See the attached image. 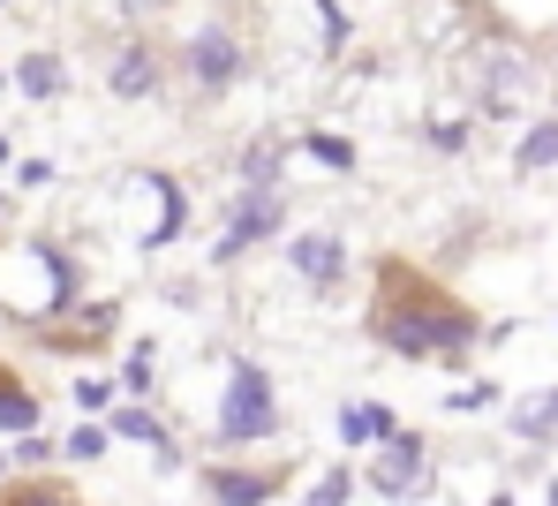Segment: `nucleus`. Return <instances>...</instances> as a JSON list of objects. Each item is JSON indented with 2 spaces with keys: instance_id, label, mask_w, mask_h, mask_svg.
I'll return each instance as SVG.
<instances>
[{
  "instance_id": "f257e3e1",
  "label": "nucleus",
  "mask_w": 558,
  "mask_h": 506,
  "mask_svg": "<svg viewBox=\"0 0 558 506\" xmlns=\"http://www.w3.org/2000/svg\"><path fill=\"white\" fill-rule=\"evenodd\" d=\"M371 333L392 356H408V363H430V356L461 363L468 348H475V317L453 310V303H430V296H392V303H377Z\"/></svg>"
},
{
  "instance_id": "f03ea898",
  "label": "nucleus",
  "mask_w": 558,
  "mask_h": 506,
  "mask_svg": "<svg viewBox=\"0 0 558 506\" xmlns=\"http://www.w3.org/2000/svg\"><path fill=\"white\" fill-rule=\"evenodd\" d=\"M0 303L15 310V317H53V310H69V303H76V273H69V257L46 250V242H23V250L0 265Z\"/></svg>"
},
{
  "instance_id": "7ed1b4c3",
  "label": "nucleus",
  "mask_w": 558,
  "mask_h": 506,
  "mask_svg": "<svg viewBox=\"0 0 558 506\" xmlns=\"http://www.w3.org/2000/svg\"><path fill=\"white\" fill-rule=\"evenodd\" d=\"M279 431V408H272V378L265 371H234L227 401H219V438H272Z\"/></svg>"
},
{
  "instance_id": "20e7f679",
  "label": "nucleus",
  "mask_w": 558,
  "mask_h": 506,
  "mask_svg": "<svg viewBox=\"0 0 558 506\" xmlns=\"http://www.w3.org/2000/svg\"><path fill=\"white\" fill-rule=\"evenodd\" d=\"M423 461H430V446H423L415 431H385L377 454H371V492H385V499H415V492H430Z\"/></svg>"
},
{
  "instance_id": "39448f33",
  "label": "nucleus",
  "mask_w": 558,
  "mask_h": 506,
  "mask_svg": "<svg viewBox=\"0 0 558 506\" xmlns=\"http://www.w3.org/2000/svg\"><path fill=\"white\" fill-rule=\"evenodd\" d=\"M189 76H196L204 92L234 84V76H242V46H234V31H204V38L189 46Z\"/></svg>"
},
{
  "instance_id": "423d86ee",
  "label": "nucleus",
  "mask_w": 558,
  "mask_h": 506,
  "mask_svg": "<svg viewBox=\"0 0 558 506\" xmlns=\"http://www.w3.org/2000/svg\"><path fill=\"white\" fill-rule=\"evenodd\" d=\"M287 257H294V273H302L310 288H332V280L348 273V257H340V242H332L325 227H317V234H294V242H287Z\"/></svg>"
},
{
  "instance_id": "0eeeda50",
  "label": "nucleus",
  "mask_w": 558,
  "mask_h": 506,
  "mask_svg": "<svg viewBox=\"0 0 558 506\" xmlns=\"http://www.w3.org/2000/svg\"><path fill=\"white\" fill-rule=\"evenodd\" d=\"M272 227H279V190H272V182H257V197H250L242 212H234V234L219 242V257H234L242 242H265Z\"/></svg>"
},
{
  "instance_id": "6e6552de",
  "label": "nucleus",
  "mask_w": 558,
  "mask_h": 506,
  "mask_svg": "<svg viewBox=\"0 0 558 506\" xmlns=\"http://www.w3.org/2000/svg\"><path fill=\"white\" fill-rule=\"evenodd\" d=\"M106 84H113V99H151V92H159V61H151L144 46H129V53L106 69Z\"/></svg>"
},
{
  "instance_id": "1a4fd4ad",
  "label": "nucleus",
  "mask_w": 558,
  "mask_h": 506,
  "mask_svg": "<svg viewBox=\"0 0 558 506\" xmlns=\"http://www.w3.org/2000/svg\"><path fill=\"white\" fill-rule=\"evenodd\" d=\"M385 431H400L392 408H377V401H348L340 408V438H348V446H377Z\"/></svg>"
},
{
  "instance_id": "9d476101",
  "label": "nucleus",
  "mask_w": 558,
  "mask_h": 506,
  "mask_svg": "<svg viewBox=\"0 0 558 506\" xmlns=\"http://www.w3.org/2000/svg\"><path fill=\"white\" fill-rule=\"evenodd\" d=\"M204 492L242 506V499H272L279 484H272V477H242V469H204Z\"/></svg>"
},
{
  "instance_id": "9b49d317",
  "label": "nucleus",
  "mask_w": 558,
  "mask_h": 506,
  "mask_svg": "<svg viewBox=\"0 0 558 506\" xmlns=\"http://www.w3.org/2000/svg\"><path fill=\"white\" fill-rule=\"evenodd\" d=\"M513 167H521V174H544V167H558V121H536V129L521 136Z\"/></svg>"
},
{
  "instance_id": "f8f14e48",
  "label": "nucleus",
  "mask_w": 558,
  "mask_h": 506,
  "mask_svg": "<svg viewBox=\"0 0 558 506\" xmlns=\"http://www.w3.org/2000/svg\"><path fill=\"white\" fill-rule=\"evenodd\" d=\"M15 84H23L31 99H53V92H61L69 76H61V61H53V53H31V61L15 69Z\"/></svg>"
},
{
  "instance_id": "ddd939ff",
  "label": "nucleus",
  "mask_w": 558,
  "mask_h": 506,
  "mask_svg": "<svg viewBox=\"0 0 558 506\" xmlns=\"http://www.w3.org/2000/svg\"><path fill=\"white\" fill-rule=\"evenodd\" d=\"M106 438H144V446H167V431H159V415H151V408H113Z\"/></svg>"
},
{
  "instance_id": "4468645a",
  "label": "nucleus",
  "mask_w": 558,
  "mask_h": 506,
  "mask_svg": "<svg viewBox=\"0 0 558 506\" xmlns=\"http://www.w3.org/2000/svg\"><path fill=\"white\" fill-rule=\"evenodd\" d=\"M513 431H521V438H551V431H558V394L521 401V408H513Z\"/></svg>"
},
{
  "instance_id": "2eb2a0df",
  "label": "nucleus",
  "mask_w": 558,
  "mask_h": 506,
  "mask_svg": "<svg viewBox=\"0 0 558 506\" xmlns=\"http://www.w3.org/2000/svg\"><path fill=\"white\" fill-rule=\"evenodd\" d=\"M0 431H38V401L23 386H0Z\"/></svg>"
},
{
  "instance_id": "dca6fc26",
  "label": "nucleus",
  "mask_w": 558,
  "mask_h": 506,
  "mask_svg": "<svg viewBox=\"0 0 558 506\" xmlns=\"http://www.w3.org/2000/svg\"><path fill=\"white\" fill-rule=\"evenodd\" d=\"M310 159H325L332 174H348V167H355V144H348V136H325V129H310Z\"/></svg>"
},
{
  "instance_id": "f3484780",
  "label": "nucleus",
  "mask_w": 558,
  "mask_h": 506,
  "mask_svg": "<svg viewBox=\"0 0 558 506\" xmlns=\"http://www.w3.org/2000/svg\"><path fill=\"white\" fill-rule=\"evenodd\" d=\"M98 454H106V431H98V423L69 431V461H98Z\"/></svg>"
},
{
  "instance_id": "a211bd4d",
  "label": "nucleus",
  "mask_w": 558,
  "mask_h": 506,
  "mask_svg": "<svg viewBox=\"0 0 558 506\" xmlns=\"http://www.w3.org/2000/svg\"><path fill=\"white\" fill-rule=\"evenodd\" d=\"M446 408H461V415H483V408H498V386H461Z\"/></svg>"
},
{
  "instance_id": "6ab92c4d",
  "label": "nucleus",
  "mask_w": 558,
  "mask_h": 506,
  "mask_svg": "<svg viewBox=\"0 0 558 506\" xmlns=\"http://www.w3.org/2000/svg\"><path fill=\"white\" fill-rule=\"evenodd\" d=\"M310 499H355V477H348V469H332V477H317V492H310Z\"/></svg>"
},
{
  "instance_id": "aec40b11",
  "label": "nucleus",
  "mask_w": 558,
  "mask_h": 506,
  "mask_svg": "<svg viewBox=\"0 0 558 506\" xmlns=\"http://www.w3.org/2000/svg\"><path fill=\"white\" fill-rule=\"evenodd\" d=\"M15 182H23V190H46V182H53V167H46V159H23V167H15Z\"/></svg>"
},
{
  "instance_id": "412c9836",
  "label": "nucleus",
  "mask_w": 558,
  "mask_h": 506,
  "mask_svg": "<svg viewBox=\"0 0 558 506\" xmlns=\"http://www.w3.org/2000/svg\"><path fill=\"white\" fill-rule=\"evenodd\" d=\"M76 401H84V408H106V401H113V386H106V378H84V386H76Z\"/></svg>"
},
{
  "instance_id": "4be33fe9",
  "label": "nucleus",
  "mask_w": 558,
  "mask_h": 506,
  "mask_svg": "<svg viewBox=\"0 0 558 506\" xmlns=\"http://www.w3.org/2000/svg\"><path fill=\"white\" fill-rule=\"evenodd\" d=\"M0 167H8V136H0Z\"/></svg>"
},
{
  "instance_id": "5701e85b",
  "label": "nucleus",
  "mask_w": 558,
  "mask_h": 506,
  "mask_svg": "<svg viewBox=\"0 0 558 506\" xmlns=\"http://www.w3.org/2000/svg\"><path fill=\"white\" fill-rule=\"evenodd\" d=\"M0 219H8V197H0Z\"/></svg>"
},
{
  "instance_id": "b1692460",
  "label": "nucleus",
  "mask_w": 558,
  "mask_h": 506,
  "mask_svg": "<svg viewBox=\"0 0 558 506\" xmlns=\"http://www.w3.org/2000/svg\"><path fill=\"white\" fill-rule=\"evenodd\" d=\"M0 477H8V461H0Z\"/></svg>"
}]
</instances>
